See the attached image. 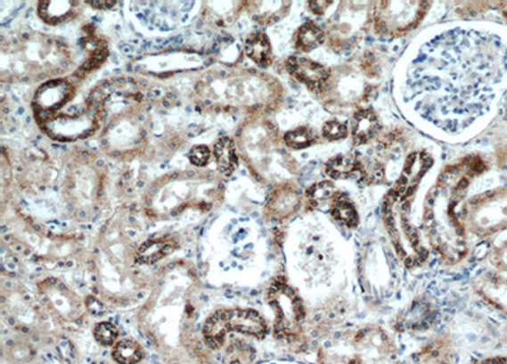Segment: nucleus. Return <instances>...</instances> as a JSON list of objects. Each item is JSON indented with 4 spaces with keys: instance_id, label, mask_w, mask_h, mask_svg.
<instances>
[{
    "instance_id": "10",
    "label": "nucleus",
    "mask_w": 507,
    "mask_h": 364,
    "mask_svg": "<svg viewBox=\"0 0 507 364\" xmlns=\"http://www.w3.org/2000/svg\"><path fill=\"white\" fill-rule=\"evenodd\" d=\"M178 249V242L173 236L156 237L143 244L136 252L140 264H154Z\"/></svg>"
},
{
    "instance_id": "14",
    "label": "nucleus",
    "mask_w": 507,
    "mask_h": 364,
    "mask_svg": "<svg viewBox=\"0 0 507 364\" xmlns=\"http://www.w3.org/2000/svg\"><path fill=\"white\" fill-rule=\"evenodd\" d=\"M225 2L206 3L205 18L209 22L218 26H226L233 23L238 17L240 9L244 7L245 3L241 2H227L226 9H224Z\"/></svg>"
},
{
    "instance_id": "23",
    "label": "nucleus",
    "mask_w": 507,
    "mask_h": 364,
    "mask_svg": "<svg viewBox=\"0 0 507 364\" xmlns=\"http://www.w3.org/2000/svg\"><path fill=\"white\" fill-rule=\"evenodd\" d=\"M334 191L335 186L331 182H321L319 185L312 186L310 191H308V200H310V203L314 204L325 203V201H328L332 197Z\"/></svg>"
},
{
    "instance_id": "13",
    "label": "nucleus",
    "mask_w": 507,
    "mask_h": 364,
    "mask_svg": "<svg viewBox=\"0 0 507 364\" xmlns=\"http://www.w3.org/2000/svg\"><path fill=\"white\" fill-rule=\"evenodd\" d=\"M380 122L376 113L369 110L358 111L352 120V135L356 144H365L376 136Z\"/></svg>"
},
{
    "instance_id": "11",
    "label": "nucleus",
    "mask_w": 507,
    "mask_h": 364,
    "mask_svg": "<svg viewBox=\"0 0 507 364\" xmlns=\"http://www.w3.org/2000/svg\"><path fill=\"white\" fill-rule=\"evenodd\" d=\"M245 54L260 68H268L273 62L272 45L263 32L251 33L245 42Z\"/></svg>"
},
{
    "instance_id": "16",
    "label": "nucleus",
    "mask_w": 507,
    "mask_h": 364,
    "mask_svg": "<svg viewBox=\"0 0 507 364\" xmlns=\"http://www.w3.org/2000/svg\"><path fill=\"white\" fill-rule=\"evenodd\" d=\"M325 41V33L314 22L305 23L297 32L296 47L298 50L312 51L317 49Z\"/></svg>"
},
{
    "instance_id": "28",
    "label": "nucleus",
    "mask_w": 507,
    "mask_h": 364,
    "mask_svg": "<svg viewBox=\"0 0 507 364\" xmlns=\"http://www.w3.org/2000/svg\"><path fill=\"white\" fill-rule=\"evenodd\" d=\"M86 4L90 5V7L99 9V11H110L117 4L116 2H88Z\"/></svg>"
},
{
    "instance_id": "2",
    "label": "nucleus",
    "mask_w": 507,
    "mask_h": 364,
    "mask_svg": "<svg viewBox=\"0 0 507 364\" xmlns=\"http://www.w3.org/2000/svg\"><path fill=\"white\" fill-rule=\"evenodd\" d=\"M103 113V101L90 98L71 113L56 114L40 123V128L53 140L70 143L90 136L99 128Z\"/></svg>"
},
{
    "instance_id": "22",
    "label": "nucleus",
    "mask_w": 507,
    "mask_h": 364,
    "mask_svg": "<svg viewBox=\"0 0 507 364\" xmlns=\"http://www.w3.org/2000/svg\"><path fill=\"white\" fill-rule=\"evenodd\" d=\"M117 336H119V329H117L115 324L104 321V323L95 325L94 338L102 345H106V347L115 345Z\"/></svg>"
},
{
    "instance_id": "5",
    "label": "nucleus",
    "mask_w": 507,
    "mask_h": 364,
    "mask_svg": "<svg viewBox=\"0 0 507 364\" xmlns=\"http://www.w3.org/2000/svg\"><path fill=\"white\" fill-rule=\"evenodd\" d=\"M475 224L485 235L507 230V186L486 194L477 203Z\"/></svg>"
},
{
    "instance_id": "24",
    "label": "nucleus",
    "mask_w": 507,
    "mask_h": 364,
    "mask_svg": "<svg viewBox=\"0 0 507 364\" xmlns=\"http://www.w3.org/2000/svg\"><path fill=\"white\" fill-rule=\"evenodd\" d=\"M188 158L189 161H191L194 167L203 168L209 164V161H211L212 158V152L209 146L197 145L192 147Z\"/></svg>"
},
{
    "instance_id": "20",
    "label": "nucleus",
    "mask_w": 507,
    "mask_h": 364,
    "mask_svg": "<svg viewBox=\"0 0 507 364\" xmlns=\"http://www.w3.org/2000/svg\"><path fill=\"white\" fill-rule=\"evenodd\" d=\"M314 132L307 128H298L296 130L287 132L284 141L290 149L302 150L306 149L314 143Z\"/></svg>"
},
{
    "instance_id": "4",
    "label": "nucleus",
    "mask_w": 507,
    "mask_h": 364,
    "mask_svg": "<svg viewBox=\"0 0 507 364\" xmlns=\"http://www.w3.org/2000/svg\"><path fill=\"white\" fill-rule=\"evenodd\" d=\"M75 93L77 88L71 80L51 79L42 84L36 92L32 103L37 122L46 121L59 114V111L74 98Z\"/></svg>"
},
{
    "instance_id": "9",
    "label": "nucleus",
    "mask_w": 507,
    "mask_h": 364,
    "mask_svg": "<svg viewBox=\"0 0 507 364\" xmlns=\"http://www.w3.org/2000/svg\"><path fill=\"white\" fill-rule=\"evenodd\" d=\"M245 7L255 22L262 26L274 25L290 11V2H246Z\"/></svg>"
},
{
    "instance_id": "7",
    "label": "nucleus",
    "mask_w": 507,
    "mask_h": 364,
    "mask_svg": "<svg viewBox=\"0 0 507 364\" xmlns=\"http://www.w3.org/2000/svg\"><path fill=\"white\" fill-rule=\"evenodd\" d=\"M288 71L297 80L306 84L312 90H320L326 86L330 79V73L323 65L303 57H290L287 62Z\"/></svg>"
},
{
    "instance_id": "25",
    "label": "nucleus",
    "mask_w": 507,
    "mask_h": 364,
    "mask_svg": "<svg viewBox=\"0 0 507 364\" xmlns=\"http://www.w3.org/2000/svg\"><path fill=\"white\" fill-rule=\"evenodd\" d=\"M323 137L330 141L341 140L348 135L347 126L338 121H330L323 126Z\"/></svg>"
},
{
    "instance_id": "15",
    "label": "nucleus",
    "mask_w": 507,
    "mask_h": 364,
    "mask_svg": "<svg viewBox=\"0 0 507 364\" xmlns=\"http://www.w3.org/2000/svg\"><path fill=\"white\" fill-rule=\"evenodd\" d=\"M299 203L298 194L290 186H281L273 192L268 201V209L273 215L287 216L296 210Z\"/></svg>"
},
{
    "instance_id": "12",
    "label": "nucleus",
    "mask_w": 507,
    "mask_h": 364,
    "mask_svg": "<svg viewBox=\"0 0 507 364\" xmlns=\"http://www.w3.org/2000/svg\"><path fill=\"white\" fill-rule=\"evenodd\" d=\"M213 156L218 170L225 176H231L239 165L238 153L235 141L231 137H221L213 147Z\"/></svg>"
},
{
    "instance_id": "26",
    "label": "nucleus",
    "mask_w": 507,
    "mask_h": 364,
    "mask_svg": "<svg viewBox=\"0 0 507 364\" xmlns=\"http://www.w3.org/2000/svg\"><path fill=\"white\" fill-rule=\"evenodd\" d=\"M492 261L500 270L507 273V240L495 251Z\"/></svg>"
},
{
    "instance_id": "3",
    "label": "nucleus",
    "mask_w": 507,
    "mask_h": 364,
    "mask_svg": "<svg viewBox=\"0 0 507 364\" xmlns=\"http://www.w3.org/2000/svg\"><path fill=\"white\" fill-rule=\"evenodd\" d=\"M376 14L377 29L391 35L410 31L418 26L424 17L428 3L424 2H380Z\"/></svg>"
},
{
    "instance_id": "18",
    "label": "nucleus",
    "mask_w": 507,
    "mask_h": 364,
    "mask_svg": "<svg viewBox=\"0 0 507 364\" xmlns=\"http://www.w3.org/2000/svg\"><path fill=\"white\" fill-rule=\"evenodd\" d=\"M358 170V161L349 155H340L329 161L326 173L334 179H345Z\"/></svg>"
},
{
    "instance_id": "6",
    "label": "nucleus",
    "mask_w": 507,
    "mask_h": 364,
    "mask_svg": "<svg viewBox=\"0 0 507 364\" xmlns=\"http://www.w3.org/2000/svg\"><path fill=\"white\" fill-rule=\"evenodd\" d=\"M269 302L277 312V332L290 333L302 314L301 303L295 292L283 282H277L270 288Z\"/></svg>"
},
{
    "instance_id": "17",
    "label": "nucleus",
    "mask_w": 507,
    "mask_h": 364,
    "mask_svg": "<svg viewBox=\"0 0 507 364\" xmlns=\"http://www.w3.org/2000/svg\"><path fill=\"white\" fill-rule=\"evenodd\" d=\"M112 357L119 364H137L143 358V349L135 340H119L113 345Z\"/></svg>"
},
{
    "instance_id": "21",
    "label": "nucleus",
    "mask_w": 507,
    "mask_h": 364,
    "mask_svg": "<svg viewBox=\"0 0 507 364\" xmlns=\"http://www.w3.org/2000/svg\"><path fill=\"white\" fill-rule=\"evenodd\" d=\"M253 352L242 343H233L227 349L225 362L227 364H249L253 360Z\"/></svg>"
},
{
    "instance_id": "1",
    "label": "nucleus",
    "mask_w": 507,
    "mask_h": 364,
    "mask_svg": "<svg viewBox=\"0 0 507 364\" xmlns=\"http://www.w3.org/2000/svg\"><path fill=\"white\" fill-rule=\"evenodd\" d=\"M245 334L262 339L268 332L266 320L254 310H221L207 318L203 325V338L212 349L222 347L229 333Z\"/></svg>"
},
{
    "instance_id": "8",
    "label": "nucleus",
    "mask_w": 507,
    "mask_h": 364,
    "mask_svg": "<svg viewBox=\"0 0 507 364\" xmlns=\"http://www.w3.org/2000/svg\"><path fill=\"white\" fill-rule=\"evenodd\" d=\"M79 2H40L38 3V17L44 21L46 25L59 26L62 23L69 22L79 13Z\"/></svg>"
},
{
    "instance_id": "27",
    "label": "nucleus",
    "mask_w": 507,
    "mask_h": 364,
    "mask_svg": "<svg viewBox=\"0 0 507 364\" xmlns=\"http://www.w3.org/2000/svg\"><path fill=\"white\" fill-rule=\"evenodd\" d=\"M334 4L332 2H310L308 5H310L312 12H315L316 14H323L325 13L326 9L330 7V5Z\"/></svg>"
},
{
    "instance_id": "19",
    "label": "nucleus",
    "mask_w": 507,
    "mask_h": 364,
    "mask_svg": "<svg viewBox=\"0 0 507 364\" xmlns=\"http://www.w3.org/2000/svg\"><path fill=\"white\" fill-rule=\"evenodd\" d=\"M331 212L336 219L348 225V227H356V225L358 224L356 211L354 209L352 203L347 200L344 195H341L340 198L335 201Z\"/></svg>"
},
{
    "instance_id": "29",
    "label": "nucleus",
    "mask_w": 507,
    "mask_h": 364,
    "mask_svg": "<svg viewBox=\"0 0 507 364\" xmlns=\"http://www.w3.org/2000/svg\"><path fill=\"white\" fill-rule=\"evenodd\" d=\"M503 7H506L505 9H503V11H505V14L507 16V3H503Z\"/></svg>"
}]
</instances>
